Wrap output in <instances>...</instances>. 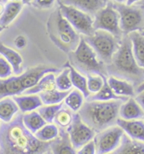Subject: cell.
Here are the masks:
<instances>
[{
    "label": "cell",
    "instance_id": "45",
    "mask_svg": "<svg viewBox=\"0 0 144 154\" xmlns=\"http://www.w3.org/2000/svg\"><path fill=\"white\" fill-rule=\"evenodd\" d=\"M7 2H8V0H0V3L1 4H7Z\"/></svg>",
    "mask_w": 144,
    "mask_h": 154
},
{
    "label": "cell",
    "instance_id": "46",
    "mask_svg": "<svg viewBox=\"0 0 144 154\" xmlns=\"http://www.w3.org/2000/svg\"><path fill=\"white\" fill-rule=\"evenodd\" d=\"M4 28L3 27V26H0V33H1V32L4 31Z\"/></svg>",
    "mask_w": 144,
    "mask_h": 154
},
{
    "label": "cell",
    "instance_id": "36",
    "mask_svg": "<svg viewBox=\"0 0 144 154\" xmlns=\"http://www.w3.org/2000/svg\"><path fill=\"white\" fill-rule=\"evenodd\" d=\"M77 154H96V147L94 140H90L77 151Z\"/></svg>",
    "mask_w": 144,
    "mask_h": 154
},
{
    "label": "cell",
    "instance_id": "2",
    "mask_svg": "<svg viewBox=\"0 0 144 154\" xmlns=\"http://www.w3.org/2000/svg\"><path fill=\"white\" fill-rule=\"evenodd\" d=\"M106 73L126 80L136 87L144 82L143 69L140 68L136 61L128 35H125L121 39L119 48L110 63L106 65Z\"/></svg>",
    "mask_w": 144,
    "mask_h": 154
},
{
    "label": "cell",
    "instance_id": "14",
    "mask_svg": "<svg viewBox=\"0 0 144 154\" xmlns=\"http://www.w3.org/2000/svg\"><path fill=\"white\" fill-rule=\"evenodd\" d=\"M58 4L68 6H72L78 9L95 15L99 9L104 8L106 4V0H57Z\"/></svg>",
    "mask_w": 144,
    "mask_h": 154
},
{
    "label": "cell",
    "instance_id": "17",
    "mask_svg": "<svg viewBox=\"0 0 144 154\" xmlns=\"http://www.w3.org/2000/svg\"><path fill=\"white\" fill-rule=\"evenodd\" d=\"M50 151L52 154H77L76 149L72 145L68 132L61 129L58 137L51 141Z\"/></svg>",
    "mask_w": 144,
    "mask_h": 154
},
{
    "label": "cell",
    "instance_id": "20",
    "mask_svg": "<svg viewBox=\"0 0 144 154\" xmlns=\"http://www.w3.org/2000/svg\"><path fill=\"white\" fill-rule=\"evenodd\" d=\"M0 55H2L3 58H4L9 62L15 75H19L21 73L23 58L18 52L0 42Z\"/></svg>",
    "mask_w": 144,
    "mask_h": 154
},
{
    "label": "cell",
    "instance_id": "50",
    "mask_svg": "<svg viewBox=\"0 0 144 154\" xmlns=\"http://www.w3.org/2000/svg\"><path fill=\"white\" fill-rule=\"evenodd\" d=\"M1 124H2V123H1V120H0V125H1Z\"/></svg>",
    "mask_w": 144,
    "mask_h": 154
},
{
    "label": "cell",
    "instance_id": "52",
    "mask_svg": "<svg viewBox=\"0 0 144 154\" xmlns=\"http://www.w3.org/2000/svg\"><path fill=\"white\" fill-rule=\"evenodd\" d=\"M143 34H144V33H143Z\"/></svg>",
    "mask_w": 144,
    "mask_h": 154
},
{
    "label": "cell",
    "instance_id": "19",
    "mask_svg": "<svg viewBox=\"0 0 144 154\" xmlns=\"http://www.w3.org/2000/svg\"><path fill=\"white\" fill-rule=\"evenodd\" d=\"M113 154H144V142L131 139L126 134Z\"/></svg>",
    "mask_w": 144,
    "mask_h": 154
},
{
    "label": "cell",
    "instance_id": "48",
    "mask_svg": "<svg viewBox=\"0 0 144 154\" xmlns=\"http://www.w3.org/2000/svg\"><path fill=\"white\" fill-rule=\"evenodd\" d=\"M45 154H52V153H51V151H48V152H46Z\"/></svg>",
    "mask_w": 144,
    "mask_h": 154
},
{
    "label": "cell",
    "instance_id": "49",
    "mask_svg": "<svg viewBox=\"0 0 144 154\" xmlns=\"http://www.w3.org/2000/svg\"><path fill=\"white\" fill-rule=\"evenodd\" d=\"M106 154H113V152H110V153H106Z\"/></svg>",
    "mask_w": 144,
    "mask_h": 154
},
{
    "label": "cell",
    "instance_id": "16",
    "mask_svg": "<svg viewBox=\"0 0 144 154\" xmlns=\"http://www.w3.org/2000/svg\"><path fill=\"white\" fill-rule=\"evenodd\" d=\"M107 83L113 92L120 97L129 98L136 96L135 86L126 80L110 75L107 79Z\"/></svg>",
    "mask_w": 144,
    "mask_h": 154
},
{
    "label": "cell",
    "instance_id": "24",
    "mask_svg": "<svg viewBox=\"0 0 144 154\" xmlns=\"http://www.w3.org/2000/svg\"><path fill=\"white\" fill-rule=\"evenodd\" d=\"M55 79H56V76H55L54 73L46 74L45 75L42 77L39 82H37V84H36V86L31 87V89H29L27 91H25L24 93L26 94V95L39 94L41 92L57 89Z\"/></svg>",
    "mask_w": 144,
    "mask_h": 154
},
{
    "label": "cell",
    "instance_id": "42",
    "mask_svg": "<svg viewBox=\"0 0 144 154\" xmlns=\"http://www.w3.org/2000/svg\"><path fill=\"white\" fill-rule=\"evenodd\" d=\"M4 6L5 5H4V4H1V3H0V18H1L2 15H3L4 10Z\"/></svg>",
    "mask_w": 144,
    "mask_h": 154
},
{
    "label": "cell",
    "instance_id": "30",
    "mask_svg": "<svg viewBox=\"0 0 144 154\" xmlns=\"http://www.w3.org/2000/svg\"><path fill=\"white\" fill-rule=\"evenodd\" d=\"M69 91H62L57 89L51 90L48 91H44L39 93L43 105H52L62 103L67 97Z\"/></svg>",
    "mask_w": 144,
    "mask_h": 154
},
{
    "label": "cell",
    "instance_id": "23",
    "mask_svg": "<svg viewBox=\"0 0 144 154\" xmlns=\"http://www.w3.org/2000/svg\"><path fill=\"white\" fill-rule=\"evenodd\" d=\"M69 69L70 72V79L72 82V86L75 87V89L81 91L83 95L84 96L86 99L90 96V93L88 87H87V77L84 75H83L80 72H78L76 69H74L69 62H67L64 65Z\"/></svg>",
    "mask_w": 144,
    "mask_h": 154
},
{
    "label": "cell",
    "instance_id": "31",
    "mask_svg": "<svg viewBox=\"0 0 144 154\" xmlns=\"http://www.w3.org/2000/svg\"><path fill=\"white\" fill-rule=\"evenodd\" d=\"M73 114L74 113H72L70 109L63 107L57 113L53 122L60 129L67 130L68 126L72 124Z\"/></svg>",
    "mask_w": 144,
    "mask_h": 154
},
{
    "label": "cell",
    "instance_id": "47",
    "mask_svg": "<svg viewBox=\"0 0 144 154\" xmlns=\"http://www.w3.org/2000/svg\"><path fill=\"white\" fill-rule=\"evenodd\" d=\"M10 1H13V2H21L22 0H10Z\"/></svg>",
    "mask_w": 144,
    "mask_h": 154
},
{
    "label": "cell",
    "instance_id": "5",
    "mask_svg": "<svg viewBox=\"0 0 144 154\" xmlns=\"http://www.w3.org/2000/svg\"><path fill=\"white\" fill-rule=\"evenodd\" d=\"M47 33L55 45L66 54H70L78 45L81 36L61 14L57 9L50 15Z\"/></svg>",
    "mask_w": 144,
    "mask_h": 154
},
{
    "label": "cell",
    "instance_id": "3",
    "mask_svg": "<svg viewBox=\"0 0 144 154\" xmlns=\"http://www.w3.org/2000/svg\"><path fill=\"white\" fill-rule=\"evenodd\" d=\"M125 101L126 100H113L108 102L87 101L78 113L87 125L96 133H99L116 125L117 119H119L120 107Z\"/></svg>",
    "mask_w": 144,
    "mask_h": 154
},
{
    "label": "cell",
    "instance_id": "41",
    "mask_svg": "<svg viewBox=\"0 0 144 154\" xmlns=\"http://www.w3.org/2000/svg\"><path fill=\"white\" fill-rule=\"evenodd\" d=\"M140 0H126V5H135L136 3H137V2H139Z\"/></svg>",
    "mask_w": 144,
    "mask_h": 154
},
{
    "label": "cell",
    "instance_id": "35",
    "mask_svg": "<svg viewBox=\"0 0 144 154\" xmlns=\"http://www.w3.org/2000/svg\"><path fill=\"white\" fill-rule=\"evenodd\" d=\"M13 73V69L9 62L3 57H0V79H6Z\"/></svg>",
    "mask_w": 144,
    "mask_h": 154
},
{
    "label": "cell",
    "instance_id": "21",
    "mask_svg": "<svg viewBox=\"0 0 144 154\" xmlns=\"http://www.w3.org/2000/svg\"><path fill=\"white\" fill-rule=\"evenodd\" d=\"M132 52L136 61L140 68L144 71V34L141 32H131L129 35Z\"/></svg>",
    "mask_w": 144,
    "mask_h": 154
},
{
    "label": "cell",
    "instance_id": "7",
    "mask_svg": "<svg viewBox=\"0 0 144 154\" xmlns=\"http://www.w3.org/2000/svg\"><path fill=\"white\" fill-rule=\"evenodd\" d=\"M84 38L105 65L110 63L121 42V39L102 30H95L91 36H84Z\"/></svg>",
    "mask_w": 144,
    "mask_h": 154
},
{
    "label": "cell",
    "instance_id": "22",
    "mask_svg": "<svg viewBox=\"0 0 144 154\" xmlns=\"http://www.w3.org/2000/svg\"><path fill=\"white\" fill-rule=\"evenodd\" d=\"M23 8L22 2L10 1L4 6V10L2 17L0 18V26L4 28L7 27L17 18Z\"/></svg>",
    "mask_w": 144,
    "mask_h": 154
},
{
    "label": "cell",
    "instance_id": "40",
    "mask_svg": "<svg viewBox=\"0 0 144 154\" xmlns=\"http://www.w3.org/2000/svg\"><path fill=\"white\" fill-rule=\"evenodd\" d=\"M144 91V82H143L141 84H140L139 86H137L135 88V92H136V95L137 94H138L140 92H142V91Z\"/></svg>",
    "mask_w": 144,
    "mask_h": 154
},
{
    "label": "cell",
    "instance_id": "28",
    "mask_svg": "<svg viewBox=\"0 0 144 154\" xmlns=\"http://www.w3.org/2000/svg\"><path fill=\"white\" fill-rule=\"evenodd\" d=\"M128 98L120 97L116 96L113 91L110 89V87L107 83V79H105V82L102 88L99 90L97 93L90 95L87 101H99V102H108V101H113V100H126Z\"/></svg>",
    "mask_w": 144,
    "mask_h": 154
},
{
    "label": "cell",
    "instance_id": "11",
    "mask_svg": "<svg viewBox=\"0 0 144 154\" xmlns=\"http://www.w3.org/2000/svg\"><path fill=\"white\" fill-rule=\"evenodd\" d=\"M125 132L117 125L96 133L94 141L96 154H106L114 152L119 146Z\"/></svg>",
    "mask_w": 144,
    "mask_h": 154
},
{
    "label": "cell",
    "instance_id": "43",
    "mask_svg": "<svg viewBox=\"0 0 144 154\" xmlns=\"http://www.w3.org/2000/svg\"><path fill=\"white\" fill-rule=\"evenodd\" d=\"M116 2V4H120V5H126V0H113Z\"/></svg>",
    "mask_w": 144,
    "mask_h": 154
},
{
    "label": "cell",
    "instance_id": "33",
    "mask_svg": "<svg viewBox=\"0 0 144 154\" xmlns=\"http://www.w3.org/2000/svg\"><path fill=\"white\" fill-rule=\"evenodd\" d=\"M64 67L65 68L63 71L57 76H56V87L59 91H70L72 87V82L70 79V72L68 67Z\"/></svg>",
    "mask_w": 144,
    "mask_h": 154
},
{
    "label": "cell",
    "instance_id": "51",
    "mask_svg": "<svg viewBox=\"0 0 144 154\" xmlns=\"http://www.w3.org/2000/svg\"><path fill=\"white\" fill-rule=\"evenodd\" d=\"M143 120H144V116H143Z\"/></svg>",
    "mask_w": 144,
    "mask_h": 154
},
{
    "label": "cell",
    "instance_id": "12",
    "mask_svg": "<svg viewBox=\"0 0 144 154\" xmlns=\"http://www.w3.org/2000/svg\"><path fill=\"white\" fill-rule=\"evenodd\" d=\"M66 131L72 145L76 150H78L90 140H94L96 135V132L82 120L78 113L73 114L72 124Z\"/></svg>",
    "mask_w": 144,
    "mask_h": 154
},
{
    "label": "cell",
    "instance_id": "25",
    "mask_svg": "<svg viewBox=\"0 0 144 154\" xmlns=\"http://www.w3.org/2000/svg\"><path fill=\"white\" fill-rule=\"evenodd\" d=\"M19 108L14 100L5 97L0 100V120L9 123L18 113Z\"/></svg>",
    "mask_w": 144,
    "mask_h": 154
},
{
    "label": "cell",
    "instance_id": "15",
    "mask_svg": "<svg viewBox=\"0 0 144 154\" xmlns=\"http://www.w3.org/2000/svg\"><path fill=\"white\" fill-rule=\"evenodd\" d=\"M144 116V110L134 97H129L122 103L119 110V118L125 120L142 119Z\"/></svg>",
    "mask_w": 144,
    "mask_h": 154
},
{
    "label": "cell",
    "instance_id": "29",
    "mask_svg": "<svg viewBox=\"0 0 144 154\" xmlns=\"http://www.w3.org/2000/svg\"><path fill=\"white\" fill-rule=\"evenodd\" d=\"M60 130L55 124H46L35 134V136L38 140L43 142H51L57 139L59 136Z\"/></svg>",
    "mask_w": 144,
    "mask_h": 154
},
{
    "label": "cell",
    "instance_id": "34",
    "mask_svg": "<svg viewBox=\"0 0 144 154\" xmlns=\"http://www.w3.org/2000/svg\"><path fill=\"white\" fill-rule=\"evenodd\" d=\"M87 77V87L90 95L95 94L102 88L105 82V76L102 75H88Z\"/></svg>",
    "mask_w": 144,
    "mask_h": 154
},
{
    "label": "cell",
    "instance_id": "18",
    "mask_svg": "<svg viewBox=\"0 0 144 154\" xmlns=\"http://www.w3.org/2000/svg\"><path fill=\"white\" fill-rule=\"evenodd\" d=\"M12 99L15 102L19 108V110L22 113H27L35 111L42 106V102L39 95L31 94L25 96H14Z\"/></svg>",
    "mask_w": 144,
    "mask_h": 154
},
{
    "label": "cell",
    "instance_id": "1",
    "mask_svg": "<svg viewBox=\"0 0 144 154\" xmlns=\"http://www.w3.org/2000/svg\"><path fill=\"white\" fill-rule=\"evenodd\" d=\"M23 114L0 125V154H45L51 142L38 140L24 125Z\"/></svg>",
    "mask_w": 144,
    "mask_h": 154
},
{
    "label": "cell",
    "instance_id": "37",
    "mask_svg": "<svg viewBox=\"0 0 144 154\" xmlns=\"http://www.w3.org/2000/svg\"><path fill=\"white\" fill-rule=\"evenodd\" d=\"M56 0H33L32 5L37 9H46L51 8Z\"/></svg>",
    "mask_w": 144,
    "mask_h": 154
},
{
    "label": "cell",
    "instance_id": "44",
    "mask_svg": "<svg viewBox=\"0 0 144 154\" xmlns=\"http://www.w3.org/2000/svg\"><path fill=\"white\" fill-rule=\"evenodd\" d=\"M32 1L33 0H22L21 2H22L23 5H30V4H31Z\"/></svg>",
    "mask_w": 144,
    "mask_h": 154
},
{
    "label": "cell",
    "instance_id": "13",
    "mask_svg": "<svg viewBox=\"0 0 144 154\" xmlns=\"http://www.w3.org/2000/svg\"><path fill=\"white\" fill-rule=\"evenodd\" d=\"M116 125L122 128L125 134L131 139L144 142V120L143 119L125 120L119 118Z\"/></svg>",
    "mask_w": 144,
    "mask_h": 154
},
{
    "label": "cell",
    "instance_id": "10",
    "mask_svg": "<svg viewBox=\"0 0 144 154\" xmlns=\"http://www.w3.org/2000/svg\"><path fill=\"white\" fill-rule=\"evenodd\" d=\"M94 27L95 30L108 32L117 38L122 39L123 33L120 27V16L114 4L107 3L95 14Z\"/></svg>",
    "mask_w": 144,
    "mask_h": 154
},
{
    "label": "cell",
    "instance_id": "38",
    "mask_svg": "<svg viewBox=\"0 0 144 154\" xmlns=\"http://www.w3.org/2000/svg\"><path fill=\"white\" fill-rule=\"evenodd\" d=\"M14 45L16 46V48L19 49L25 48L27 45V40L24 36L19 35L14 39Z\"/></svg>",
    "mask_w": 144,
    "mask_h": 154
},
{
    "label": "cell",
    "instance_id": "6",
    "mask_svg": "<svg viewBox=\"0 0 144 154\" xmlns=\"http://www.w3.org/2000/svg\"><path fill=\"white\" fill-rule=\"evenodd\" d=\"M69 55V63L78 72L84 75H102L106 73V65L101 62L94 49L81 36L78 45Z\"/></svg>",
    "mask_w": 144,
    "mask_h": 154
},
{
    "label": "cell",
    "instance_id": "8",
    "mask_svg": "<svg viewBox=\"0 0 144 154\" xmlns=\"http://www.w3.org/2000/svg\"><path fill=\"white\" fill-rule=\"evenodd\" d=\"M120 16V27L123 34L144 30V5L114 4Z\"/></svg>",
    "mask_w": 144,
    "mask_h": 154
},
{
    "label": "cell",
    "instance_id": "9",
    "mask_svg": "<svg viewBox=\"0 0 144 154\" xmlns=\"http://www.w3.org/2000/svg\"><path fill=\"white\" fill-rule=\"evenodd\" d=\"M61 14L78 34L91 36L95 32L94 18L92 15L72 6L58 4Z\"/></svg>",
    "mask_w": 144,
    "mask_h": 154
},
{
    "label": "cell",
    "instance_id": "32",
    "mask_svg": "<svg viewBox=\"0 0 144 154\" xmlns=\"http://www.w3.org/2000/svg\"><path fill=\"white\" fill-rule=\"evenodd\" d=\"M63 107V103L52 105H42L38 109V113L44 119L47 124H51L54 121V119L58 113V111Z\"/></svg>",
    "mask_w": 144,
    "mask_h": 154
},
{
    "label": "cell",
    "instance_id": "4",
    "mask_svg": "<svg viewBox=\"0 0 144 154\" xmlns=\"http://www.w3.org/2000/svg\"><path fill=\"white\" fill-rule=\"evenodd\" d=\"M58 69L46 65H38L27 69L18 76L0 79V100L19 96L35 86L46 74L55 73Z\"/></svg>",
    "mask_w": 144,
    "mask_h": 154
},
{
    "label": "cell",
    "instance_id": "26",
    "mask_svg": "<svg viewBox=\"0 0 144 154\" xmlns=\"http://www.w3.org/2000/svg\"><path fill=\"white\" fill-rule=\"evenodd\" d=\"M22 120L25 128L34 135L46 124L41 114L36 111L23 114Z\"/></svg>",
    "mask_w": 144,
    "mask_h": 154
},
{
    "label": "cell",
    "instance_id": "27",
    "mask_svg": "<svg viewBox=\"0 0 144 154\" xmlns=\"http://www.w3.org/2000/svg\"><path fill=\"white\" fill-rule=\"evenodd\" d=\"M84 96L81 91L77 89H73L68 92V94L64 99V103L68 109L72 113H78L84 103Z\"/></svg>",
    "mask_w": 144,
    "mask_h": 154
},
{
    "label": "cell",
    "instance_id": "39",
    "mask_svg": "<svg viewBox=\"0 0 144 154\" xmlns=\"http://www.w3.org/2000/svg\"><path fill=\"white\" fill-rule=\"evenodd\" d=\"M135 99L139 103L140 106L142 107V109L144 110V91L137 94L135 96Z\"/></svg>",
    "mask_w": 144,
    "mask_h": 154
}]
</instances>
